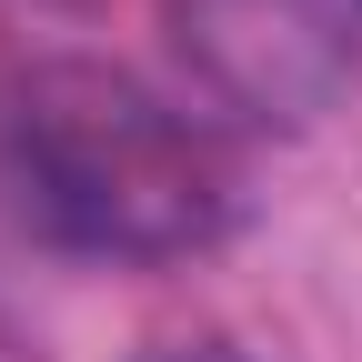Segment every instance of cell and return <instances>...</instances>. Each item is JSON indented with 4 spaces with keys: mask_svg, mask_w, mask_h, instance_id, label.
<instances>
[{
    "mask_svg": "<svg viewBox=\"0 0 362 362\" xmlns=\"http://www.w3.org/2000/svg\"><path fill=\"white\" fill-rule=\"evenodd\" d=\"M161 362H232V352H161Z\"/></svg>",
    "mask_w": 362,
    "mask_h": 362,
    "instance_id": "cell-3",
    "label": "cell"
},
{
    "mask_svg": "<svg viewBox=\"0 0 362 362\" xmlns=\"http://www.w3.org/2000/svg\"><path fill=\"white\" fill-rule=\"evenodd\" d=\"M0 192L40 242L90 262L211 252L242 211L211 121L111 61H30L0 90Z\"/></svg>",
    "mask_w": 362,
    "mask_h": 362,
    "instance_id": "cell-1",
    "label": "cell"
},
{
    "mask_svg": "<svg viewBox=\"0 0 362 362\" xmlns=\"http://www.w3.org/2000/svg\"><path fill=\"white\" fill-rule=\"evenodd\" d=\"M181 61L252 121H322L362 81V0H161Z\"/></svg>",
    "mask_w": 362,
    "mask_h": 362,
    "instance_id": "cell-2",
    "label": "cell"
}]
</instances>
